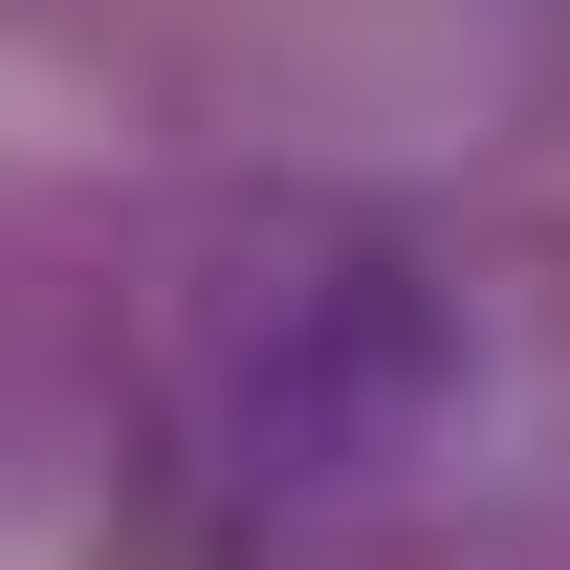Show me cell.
Returning <instances> with one entry per match:
<instances>
[{
  "label": "cell",
  "instance_id": "6da1fadb",
  "mask_svg": "<svg viewBox=\"0 0 570 570\" xmlns=\"http://www.w3.org/2000/svg\"><path fill=\"white\" fill-rule=\"evenodd\" d=\"M439 373H461V330H439V285L395 264V242H285V264H242L219 417L264 439L285 483H330V461H395Z\"/></svg>",
  "mask_w": 570,
  "mask_h": 570
}]
</instances>
